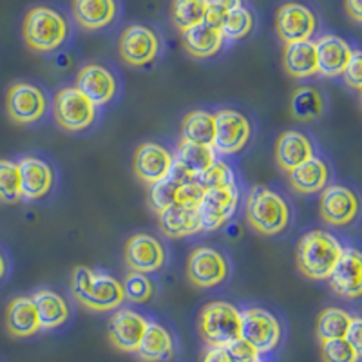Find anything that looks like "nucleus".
<instances>
[{
  "label": "nucleus",
  "instance_id": "1",
  "mask_svg": "<svg viewBox=\"0 0 362 362\" xmlns=\"http://www.w3.org/2000/svg\"><path fill=\"white\" fill-rule=\"evenodd\" d=\"M71 292L80 305L93 312H111L125 300L124 286L116 277L87 267H76L73 270Z\"/></svg>",
  "mask_w": 362,
  "mask_h": 362
},
{
  "label": "nucleus",
  "instance_id": "2",
  "mask_svg": "<svg viewBox=\"0 0 362 362\" xmlns=\"http://www.w3.org/2000/svg\"><path fill=\"white\" fill-rule=\"evenodd\" d=\"M342 254V245L334 234L312 230L299 239L296 263L305 277L313 281H328L329 274Z\"/></svg>",
  "mask_w": 362,
  "mask_h": 362
},
{
  "label": "nucleus",
  "instance_id": "3",
  "mask_svg": "<svg viewBox=\"0 0 362 362\" xmlns=\"http://www.w3.org/2000/svg\"><path fill=\"white\" fill-rule=\"evenodd\" d=\"M247 221L263 235H277L286 230L292 212L286 199L263 185L252 187L247 198Z\"/></svg>",
  "mask_w": 362,
  "mask_h": 362
},
{
  "label": "nucleus",
  "instance_id": "4",
  "mask_svg": "<svg viewBox=\"0 0 362 362\" xmlns=\"http://www.w3.org/2000/svg\"><path fill=\"white\" fill-rule=\"evenodd\" d=\"M25 44L40 53L57 51L69 35V24L62 13L47 6H37L29 9L22 25Z\"/></svg>",
  "mask_w": 362,
  "mask_h": 362
},
{
  "label": "nucleus",
  "instance_id": "5",
  "mask_svg": "<svg viewBox=\"0 0 362 362\" xmlns=\"http://www.w3.org/2000/svg\"><path fill=\"white\" fill-rule=\"evenodd\" d=\"M198 329L209 346H226L241 337V312L225 300L209 303L199 313Z\"/></svg>",
  "mask_w": 362,
  "mask_h": 362
},
{
  "label": "nucleus",
  "instance_id": "6",
  "mask_svg": "<svg viewBox=\"0 0 362 362\" xmlns=\"http://www.w3.org/2000/svg\"><path fill=\"white\" fill-rule=\"evenodd\" d=\"M53 112L57 124L71 132L86 131L96 119V105L76 87H64L58 90Z\"/></svg>",
  "mask_w": 362,
  "mask_h": 362
},
{
  "label": "nucleus",
  "instance_id": "7",
  "mask_svg": "<svg viewBox=\"0 0 362 362\" xmlns=\"http://www.w3.org/2000/svg\"><path fill=\"white\" fill-rule=\"evenodd\" d=\"M281 337H283V328L274 313L257 306L241 312V339L254 346L259 355L276 350Z\"/></svg>",
  "mask_w": 362,
  "mask_h": 362
},
{
  "label": "nucleus",
  "instance_id": "8",
  "mask_svg": "<svg viewBox=\"0 0 362 362\" xmlns=\"http://www.w3.org/2000/svg\"><path fill=\"white\" fill-rule=\"evenodd\" d=\"M252 125L245 115L232 109H223L214 116V138L212 147L216 154H232L241 153L250 141Z\"/></svg>",
  "mask_w": 362,
  "mask_h": 362
},
{
  "label": "nucleus",
  "instance_id": "9",
  "mask_svg": "<svg viewBox=\"0 0 362 362\" xmlns=\"http://www.w3.org/2000/svg\"><path fill=\"white\" fill-rule=\"evenodd\" d=\"M239 205L238 185L205 189L198 203V216L202 230L212 232L225 225L235 214Z\"/></svg>",
  "mask_w": 362,
  "mask_h": 362
},
{
  "label": "nucleus",
  "instance_id": "10",
  "mask_svg": "<svg viewBox=\"0 0 362 362\" xmlns=\"http://www.w3.org/2000/svg\"><path fill=\"white\" fill-rule=\"evenodd\" d=\"M6 109H8L9 118L17 124H37L47 111V98L40 87L18 82L9 87L8 96H6Z\"/></svg>",
  "mask_w": 362,
  "mask_h": 362
},
{
  "label": "nucleus",
  "instance_id": "11",
  "mask_svg": "<svg viewBox=\"0 0 362 362\" xmlns=\"http://www.w3.org/2000/svg\"><path fill=\"white\" fill-rule=\"evenodd\" d=\"M187 276L199 288H214L228 277V263L216 248L198 247L189 255Z\"/></svg>",
  "mask_w": 362,
  "mask_h": 362
},
{
  "label": "nucleus",
  "instance_id": "12",
  "mask_svg": "<svg viewBox=\"0 0 362 362\" xmlns=\"http://www.w3.org/2000/svg\"><path fill=\"white\" fill-rule=\"evenodd\" d=\"M118 49L129 66H147L160 53V37L147 25H129L119 37Z\"/></svg>",
  "mask_w": 362,
  "mask_h": 362
},
{
  "label": "nucleus",
  "instance_id": "13",
  "mask_svg": "<svg viewBox=\"0 0 362 362\" xmlns=\"http://www.w3.org/2000/svg\"><path fill=\"white\" fill-rule=\"evenodd\" d=\"M276 31L284 44L310 40L317 31L315 13L305 4L286 2L276 13Z\"/></svg>",
  "mask_w": 362,
  "mask_h": 362
},
{
  "label": "nucleus",
  "instance_id": "14",
  "mask_svg": "<svg viewBox=\"0 0 362 362\" xmlns=\"http://www.w3.org/2000/svg\"><path fill=\"white\" fill-rule=\"evenodd\" d=\"M319 212L328 225H350L358 214L357 194L344 185L325 187L321 194V202H319Z\"/></svg>",
  "mask_w": 362,
  "mask_h": 362
},
{
  "label": "nucleus",
  "instance_id": "15",
  "mask_svg": "<svg viewBox=\"0 0 362 362\" xmlns=\"http://www.w3.org/2000/svg\"><path fill=\"white\" fill-rule=\"evenodd\" d=\"M147 325L148 321L140 313L132 312V310H118L109 319V341L116 350L125 351V354H136Z\"/></svg>",
  "mask_w": 362,
  "mask_h": 362
},
{
  "label": "nucleus",
  "instance_id": "16",
  "mask_svg": "<svg viewBox=\"0 0 362 362\" xmlns=\"http://www.w3.org/2000/svg\"><path fill=\"white\" fill-rule=\"evenodd\" d=\"M329 288L346 299H357L362 292V257L357 248H342L337 264L328 277Z\"/></svg>",
  "mask_w": 362,
  "mask_h": 362
},
{
  "label": "nucleus",
  "instance_id": "17",
  "mask_svg": "<svg viewBox=\"0 0 362 362\" xmlns=\"http://www.w3.org/2000/svg\"><path fill=\"white\" fill-rule=\"evenodd\" d=\"M124 257L131 270L151 274L163 267L167 254L163 245L154 235L134 234L125 243Z\"/></svg>",
  "mask_w": 362,
  "mask_h": 362
},
{
  "label": "nucleus",
  "instance_id": "18",
  "mask_svg": "<svg viewBox=\"0 0 362 362\" xmlns=\"http://www.w3.org/2000/svg\"><path fill=\"white\" fill-rule=\"evenodd\" d=\"M174 163V156L169 148L163 145L147 141L136 148L134 153V174L144 181L145 185H153L156 181L167 177L170 167Z\"/></svg>",
  "mask_w": 362,
  "mask_h": 362
},
{
  "label": "nucleus",
  "instance_id": "19",
  "mask_svg": "<svg viewBox=\"0 0 362 362\" xmlns=\"http://www.w3.org/2000/svg\"><path fill=\"white\" fill-rule=\"evenodd\" d=\"M76 89H80L96 107L111 102L118 90L116 76L100 64H87L76 74Z\"/></svg>",
  "mask_w": 362,
  "mask_h": 362
},
{
  "label": "nucleus",
  "instance_id": "20",
  "mask_svg": "<svg viewBox=\"0 0 362 362\" xmlns=\"http://www.w3.org/2000/svg\"><path fill=\"white\" fill-rule=\"evenodd\" d=\"M313 44H315L317 74H321L325 78L341 76L354 53L351 45L337 35H322Z\"/></svg>",
  "mask_w": 362,
  "mask_h": 362
},
{
  "label": "nucleus",
  "instance_id": "21",
  "mask_svg": "<svg viewBox=\"0 0 362 362\" xmlns=\"http://www.w3.org/2000/svg\"><path fill=\"white\" fill-rule=\"evenodd\" d=\"M17 165L21 174L22 198L35 202L49 194L54 183V174L49 165L35 156L22 158Z\"/></svg>",
  "mask_w": 362,
  "mask_h": 362
},
{
  "label": "nucleus",
  "instance_id": "22",
  "mask_svg": "<svg viewBox=\"0 0 362 362\" xmlns=\"http://www.w3.org/2000/svg\"><path fill=\"white\" fill-rule=\"evenodd\" d=\"M181 42L187 53L194 58H210L221 51L225 44L221 29L209 22H199L192 28L181 31Z\"/></svg>",
  "mask_w": 362,
  "mask_h": 362
},
{
  "label": "nucleus",
  "instance_id": "23",
  "mask_svg": "<svg viewBox=\"0 0 362 362\" xmlns=\"http://www.w3.org/2000/svg\"><path fill=\"white\" fill-rule=\"evenodd\" d=\"M315 156V148L310 138L299 131L281 132L276 141V161L286 173L303 161Z\"/></svg>",
  "mask_w": 362,
  "mask_h": 362
},
{
  "label": "nucleus",
  "instance_id": "24",
  "mask_svg": "<svg viewBox=\"0 0 362 362\" xmlns=\"http://www.w3.org/2000/svg\"><path fill=\"white\" fill-rule=\"evenodd\" d=\"M160 228L167 238H189L202 230L198 216V206L170 205L158 212Z\"/></svg>",
  "mask_w": 362,
  "mask_h": 362
},
{
  "label": "nucleus",
  "instance_id": "25",
  "mask_svg": "<svg viewBox=\"0 0 362 362\" xmlns=\"http://www.w3.org/2000/svg\"><path fill=\"white\" fill-rule=\"evenodd\" d=\"M290 185L300 194L321 192L328 187L329 167L321 158L312 156L290 170Z\"/></svg>",
  "mask_w": 362,
  "mask_h": 362
},
{
  "label": "nucleus",
  "instance_id": "26",
  "mask_svg": "<svg viewBox=\"0 0 362 362\" xmlns=\"http://www.w3.org/2000/svg\"><path fill=\"white\" fill-rule=\"evenodd\" d=\"M73 15L83 29L107 28L118 15L116 0H73Z\"/></svg>",
  "mask_w": 362,
  "mask_h": 362
},
{
  "label": "nucleus",
  "instance_id": "27",
  "mask_svg": "<svg viewBox=\"0 0 362 362\" xmlns=\"http://www.w3.org/2000/svg\"><path fill=\"white\" fill-rule=\"evenodd\" d=\"M40 321V329H54L66 325L69 319V305L60 293L42 288L31 296Z\"/></svg>",
  "mask_w": 362,
  "mask_h": 362
},
{
  "label": "nucleus",
  "instance_id": "28",
  "mask_svg": "<svg viewBox=\"0 0 362 362\" xmlns=\"http://www.w3.org/2000/svg\"><path fill=\"white\" fill-rule=\"evenodd\" d=\"M6 328L15 337H31L40 329V321L31 297H17L6 310Z\"/></svg>",
  "mask_w": 362,
  "mask_h": 362
},
{
  "label": "nucleus",
  "instance_id": "29",
  "mask_svg": "<svg viewBox=\"0 0 362 362\" xmlns=\"http://www.w3.org/2000/svg\"><path fill=\"white\" fill-rule=\"evenodd\" d=\"M284 71L293 78L305 80L312 78L317 74V57L315 44L312 40L292 42L284 44L283 53Z\"/></svg>",
  "mask_w": 362,
  "mask_h": 362
},
{
  "label": "nucleus",
  "instance_id": "30",
  "mask_svg": "<svg viewBox=\"0 0 362 362\" xmlns=\"http://www.w3.org/2000/svg\"><path fill=\"white\" fill-rule=\"evenodd\" d=\"M174 351L173 335L160 322H148L136 354L145 362L169 361Z\"/></svg>",
  "mask_w": 362,
  "mask_h": 362
},
{
  "label": "nucleus",
  "instance_id": "31",
  "mask_svg": "<svg viewBox=\"0 0 362 362\" xmlns=\"http://www.w3.org/2000/svg\"><path fill=\"white\" fill-rule=\"evenodd\" d=\"M216 160H218V154L212 145L198 144V141H190L185 138H181L176 154H174V161H177L183 169L189 170L194 177L202 176Z\"/></svg>",
  "mask_w": 362,
  "mask_h": 362
},
{
  "label": "nucleus",
  "instance_id": "32",
  "mask_svg": "<svg viewBox=\"0 0 362 362\" xmlns=\"http://www.w3.org/2000/svg\"><path fill=\"white\" fill-rule=\"evenodd\" d=\"M325 111V100L321 90L312 86L297 87L290 98V112L299 122H312Z\"/></svg>",
  "mask_w": 362,
  "mask_h": 362
},
{
  "label": "nucleus",
  "instance_id": "33",
  "mask_svg": "<svg viewBox=\"0 0 362 362\" xmlns=\"http://www.w3.org/2000/svg\"><path fill=\"white\" fill-rule=\"evenodd\" d=\"M351 319L354 317L342 308H335V306L325 308L317 319V337H319V341L344 337L348 328H350Z\"/></svg>",
  "mask_w": 362,
  "mask_h": 362
},
{
  "label": "nucleus",
  "instance_id": "34",
  "mask_svg": "<svg viewBox=\"0 0 362 362\" xmlns=\"http://www.w3.org/2000/svg\"><path fill=\"white\" fill-rule=\"evenodd\" d=\"M206 11H209V0H173L170 18L180 31H185L205 21Z\"/></svg>",
  "mask_w": 362,
  "mask_h": 362
},
{
  "label": "nucleus",
  "instance_id": "35",
  "mask_svg": "<svg viewBox=\"0 0 362 362\" xmlns=\"http://www.w3.org/2000/svg\"><path fill=\"white\" fill-rule=\"evenodd\" d=\"M181 138L198 144H212L214 138V115L205 111H192L181 122Z\"/></svg>",
  "mask_w": 362,
  "mask_h": 362
},
{
  "label": "nucleus",
  "instance_id": "36",
  "mask_svg": "<svg viewBox=\"0 0 362 362\" xmlns=\"http://www.w3.org/2000/svg\"><path fill=\"white\" fill-rule=\"evenodd\" d=\"M219 29H221L225 40L235 42L241 40V38H247L252 33V29H254V15L245 6H239V8L225 13Z\"/></svg>",
  "mask_w": 362,
  "mask_h": 362
},
{
  "label": "nucleus",
  "instance_id": "37",
  "mask_svg": "<svg viewBox=\"0 0 362 362\" xmlns=\"http://www.w3.org/2000/svg\"><path fill=\"white\" fill-rule=\"evenodd\" d=\"M122 286H124L125 299H129L131 303H138V305L148 303L154 296L153 279L147 274H144V272H129Z\"/></svg>",
  "mask_w": 362,
  "mask_h": 362
},
{
  "label": "nucleus",
  "instance_id": "38",
  "mask_svg": "<svg viewBox=\"0 0 362 362\" xmlns=\"http://www.w3.org/2000/svg\"><path fill=\"white\" fill-rule=\"evenodd\" d=\"M22 198L18 165L11 160H0V202L17 203Z\"/></svg>",
  "mask_w": 362,
  "mask_h": 362
},
{
  "label": "nucleus",
  "instance_id": "39",
  "mask_svg": "<svg viewBox=\"0 0 362 362\" xmlns=\"http://www.w3.org/2000/svg\"><path fill=\"white\" fill-rule=\"evenodd\" d=\"M177 183L176 180L167 174V177L163 180L156 181L153 185H148V205L154 212H161L167 206L174 205L176 203V190H177Z\"/></svg>",
  "mask_w": 362,
  "mask_h": 362
},
{
  "label": "nucleus",
  "instance_id": "40",
  "mask_svg": "<svg viewBox=\"0 0 362 362\" xmlns=\"http://www.w3.org/2000/svg\"><path fill=\"white\" fill-rule=\"evenodd\" d=\"M322 362H358L361 354L344 337L321 341Z\"/></svg>",
  "mask_w": 362,
  "mask_h": 362
},
{
  "label": "nucleus",
  "instance_id": "41",
  "mask_svg": "<svg viewBox=\"0 0 362 362\" xmlns=\"http://www.w3.org/2000/svg\"><path fill=\"white\" fill-rule=\"evenodd\" d=\"M198 181L203 185V189H214V187L235 185V176L234 170L225 161L216 160L202 176H198Z\"/></svg>",
  "mask_w": 362,
  "mask_h": 362
},
{
  "label": "nucleus",
  "instance_id": "42",
  "mask_svg": "<svg viewBox=\"0 0 362 362\" xmlns=\"http://www.w3.org/2000/svg\"><path fill=\"white\" fill-rule=\"evenodd\" d=\"M203 192H205V189L198 181V177L185 181V183H180L176 190V205L198 206Z\"/></svg>",
  "mask_w": 362,
  "mask_h": 362
},
{
  "label": "nucleus",
  "instance_id": "43",
  "mask_svg": "<svg viewBox=\"0 0 362 362\" xmlns=\"http://www.w3.org/2000/svg\"><path fill=\"white\" fill-rule=\"evenodd\" d=\"M344 78L346 86L355 90H361L362 87V53L358 49H354L350 60L346 64L344 71L341 74Z\"/></svg>",
  "mask_w": 362,
  "mask_h": 362
},
{
  "label": "nucleus",
  "instance_id": "44",
  "mask_svg": "<svg viewBox=\"0 0 362 362\" xmlns=\"http://www.w3.org/2000/svg\"><path fill=\"white\" fill-rule=\"evenodd\" d=\"M239 6H243V0H209V11H206L205 22L219 28L225 13L232 11Z\"/></svg>",
  "mask_w": 362,
  "mask_h": 362
},
{
  "label": "nucleus",
  "instance_id": "45",
  "mask_svg": "<svg viewBox=\"0 0 362 362\" xmlns=\"http://www.w3.org/2000/svg\"><path fill=\"white\" fill-rule=\"evenodd\" d=\"M226 351L230 354V357L234 358V362H239V361H247V358H254L257 357V351H255V348L252 344H248L245 339H235V341L228 342V344L225 346Z\"/></svg>",
  "mask_w": 362,
  "mask_h": 362
},
{
  "label": "nucleus",
  "instance_id": "46",
  "mask_svg": "<svg viewBox=\"0 0 362 362\" xmlns=\"http://www.w3.org/2000/svg\"><path fill=\"white\" fill-rule=\"evenodd\" d=\"M344 339L350 342L351 346H354L358 354H361L362 351V321L358 319V317H354V319H351L350 328H348V332H346Z\"/></svg>",
  "mask_w": 362,
  "mask_h": 362
},
{
  "label": "nucleus",
  "instance_id": "47",
  "mask_svg": "<svg viewBox=\"0 0 362 362\" xmlns=\"http://www.w3.org/2000/svg\"><path fill=\"white\" fill-rule=\"evenodd\" d=\"M203 362H234L225 346H209V350L203 355Z\"/></svg>",
  "mask_w": 362,
  "mask_h": 362
},
{
  "label": "nucleus",
  "instance_id": "48",
  "mask_svg": "<svg viewBox=\"0 0 362 362\" xmlns=\"http://www.w3.org/2000/svg\"><path fill=\"white\" fill-rule=\"evenodd\" d=\"M346 11L355 22H362V4L361 0H346Z\"/></svg>",
  "mask_w": 362,
  "mask_h": 362
},
{
  "label": "nucleus",
  "instance_id": "49",
  "mask_svg": "<svg viewBox=\"0 0 362 362\" xmlns=\"http://www.w3.org/2000/svg\"><path fill=\"white\" fill-rule=\"evenodd\" d=\"M6 270H8V263H6L4 255L0 254V279L6 276Z\"/></svg>",
  "mask_w": 362,
  "mask_h": 362
},
{
  "label": "nucleus",
  "instance_id": "50",
  "mask_svg": "<svg viewBox=\"0 0 362 362\" xmlns=\"http://www.w3.org/2000/svg\"><path fill=\"white\" fill-rule=\"evenodd\" d=\"M239 362H264V361L259 357V355H257V357H254V358H247V361H239Z\"/></svg>",
  "mask_w": 362,
  "mask_h": 362
}]
</instances>
